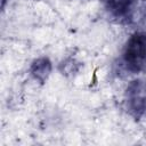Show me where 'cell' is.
<instances>
[{
  "mask_svg": "<svg viewBox=\"0 0 146 146\" xmlns=\"http://www.w3.org/2000/svg\"><path fill=\"white\" fill-rule=\"evenodd\" d=\"M51 70L52 66L50 59L48 57H39L32 62L30 73L36 81H39L40 83H44L51 73Z\"/></svg>",
  "mask_w": 146,
  "mask_h": 146,
  "instance_id": "obj_2",
  "label": "cell"
},
{
  "mask_svg": "<svg viewBox=\"0 0 146 146\" xmlns=\"http://www.w3.org/2000/svg\"><path fill=\"white\" fill-rule=\"evenodd\" d=\"M124 58L136 70L146 64V34L137 33L130 38L125 48Z\"/></svg>",
  "mask_w": 146,
  "mask_h": 146,
  "instance_id": "obj_1",
  "label": "cell"
},
{
  "mask_svg": "<svg viewBox=\"0 0 146 146\" xmlns=\"http://www.w3.org/2000/svg\"><path fill=\"white\" fill-rule=\"evenodd\" d=\"M108 1L111 3V7L114 10H116L117 13L124 11L129 7V5L131 2V0H108Z\"/></svg>",
  "mask_w": 146,
  "mask_h": 146,
  "instance_id": "obj_3",
  "label": "cell"
}]
</instances>
